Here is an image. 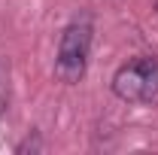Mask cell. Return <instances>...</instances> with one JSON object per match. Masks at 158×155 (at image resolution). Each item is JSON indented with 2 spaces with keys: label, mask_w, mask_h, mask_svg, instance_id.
<instances>
[{
  "label": "cell",
  "mask_w": 158,
  "mask_h": 155,
  "mask_svg": "<svg viewBox=\"0 0 158 155\" xmlns=\"http://www.w3.org/2000/svg\"><path fill=\"white\" fill-rule=\"evenodd\" d=\"M88 55H91V24L82 21H70L61 34L58 43V58H55V76L67 85H73L85 76L88 67Z\"/></svg>",
  "instance_id": "2"
},
{
  "label": "cell",
  "mask_w": 158,
  "mask_h": 155,
  "mask_svg": "<svg viewBox=\"0 0 158 155\" xmlns=\"http://www.w3.org/2000/svg\"><path fill=\"white\" fill-rule=\"evenodd\" d=\"M113 94L125 103H152L158 97V58L143 55L122 64L113 76Z\"/></svg>",
  "instance_id": "1"
}]
</instances>
